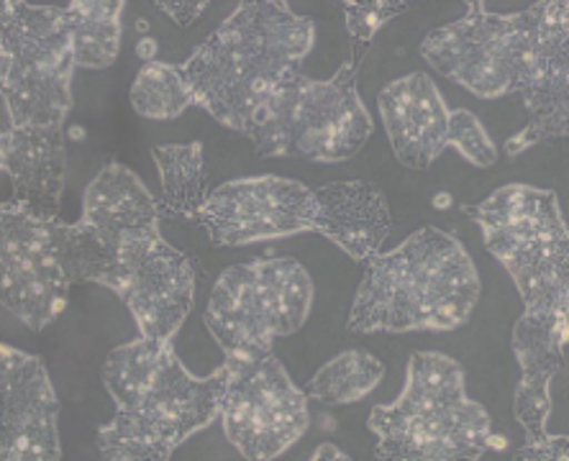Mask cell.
I'll return each mask as SVG.
<instances>
[{"mask_svg":"<svg viewBox=\"0 0 569 461\" xmlns=\"http://www.w3.org/2000/svg\"><path fill=\"white\" fill-rule=\"evenodd\" d=\"M196 221L213 247H247L264 239L313 231L367 262L392 231L388 198L375 182L349 180L321 188L288 178H241L211 190Z\"/></svg>","mask_w":569,"mask_h":461,"instance_id":"obj_1","label":"cell"},{"mask_svg":"<svg viewBox=\"0 0 569 461\" xmlns=\"http://www.w3.org/2000/svg\"><path fill=\"white\" fill-rule=\"evenodd\" d=\"M316 44V21L282 0L239 3L180 67L196 98L216 121L244 133L272 90L300 70Z\"/></svg>","mask_w":569,"mask_h":461,"instance_id":"obj_2","label":"cell"},{"mask_svg":"<svg viewBox=\"0 0 569 461\" xmlns=\"http://www.w3.org/2000/svg\"><path fill=\"white\" fill-rule=\"evenodd\" d=\"M362 264L351 333L455 331L470 321L482 292L470 251L437 226H423Z\"/></svg>","mask_w":569,"mask_h":461,"instance_id":"obj_3","label":"cell"},{"mask_svg":"<svg viewBox=\"0 0 569 461\" xmlns=\"http://www.w3.org/2000/svg\"><path fill=\"white\" fill-rule=\"evenodd\" d=\"M111 264L113 249L86 223L37 216L16 200L0 206V303L27 329H47L72 284H103Z\"/></svg>","mask_w":569,"mask_h":461,"instance_id":"obj_4","label":"cell"},{"mask_svg":"<svg viewBox=\"0 0 569 461\" xmlns=\"http://www.w3.org/2000/svg\"><path fill=\"white\" fill-rule=\"evenodd\" d=\"M367 425L382 461H477L490 451L488 410L467 395L462 364L439 351H416L400 398L375 405Z\"/></svg>","mask_w":569,"mask_h":461,"instance_id":"obj_5","label":"cell"},{"mask_svg":"<svg viewBox=\"0 0 569 461\" xmlns=\"http://www.w3.org/2000/svg\"><path fill=\"white\" fill-rule=\"evenodd\" d=\"M362 60L351 57L331 80H313L292 70L259 108L252 129L259 159H306L333 164L357 157L372 137L375 123L359 98Z\"/></svg>","mask_w":569,"mask_h":461,"instance_id":"obj_6","label":"cell"},{"mask_svg":"<svg viewBox=\"0 0 569 461\" xmlns=\"http://www.w3.org/2000/svg\"><path fill=\"white\" fill-rule=\"evenodd\" d=\"M313 308V280L296 259L264 257L233 264L213 284L203 321L226 359H262L274 339L303 329Z\"/></svg>","mask_w":569,"mask_h":461,"instance_id":"obj_7","label":"cell"},{"mask_svg":"<svg viewBox=\"0 0 569 461\" xmlns=\"http://www.w3.org/2000/svg\"><path fill=\"white\" fill-rule=\"evenodd\" d=\"M229 367L208 377H192L167 351L157 372L137 398L116 408V418L98 431V451L106 461H167L190 435L211 425L221 413Z\"/></svg>","mask_w":569,"mask_h":461,"instance_id":"obj_8","label":"cell"},{"mask_svg":"<svg viewBox=\"0 0 569 461\" xmlns=\"http://www.w3.org/2000/svg\"><path fill=\"white\" fill-rule=\"evenodd\" d=\"M72 37L64 8H0V100L16 126H64L72 111Z\"/></svg>","mask_w":569,"mask_h":461,"instance_id":"obj_9","label":"cell"},{"mask_svg":"<svg viewBox=\"0 0 569 461\" xmlns=\"http://www.w3.org/2000/svg\"><path fill=\"white\" fill-rule=\"evenodd\" d=\"M465 6L462 19L423 37L421 57L426 64L477 98L490 100L516 92L539 21V3L518 13H492L482 0Z\"/></svg>","mask_w":569,"mask_h":461,"instance_id":"obj_10","label":"cell"},{"mask_svg":"<svg viewBox=\"0 0 569 461\" xmlns=\"http://www.w3.org/2000/svg\"><path fill=\"white\" fill-rule=\"evenodd\" d=\"M229 382L221 400L223 433L249 461L284 454L311 425L308 395L292 384L274 354L262 359H226Z\"/></svg>","mask_w":569,"mask_h":461,"instance_id":"obj_11","label":"cell"},{"mask_svg":"<svg viewBox=\"0 0 569 461\" xmlns=\"http://www.w3.org/2000/svg\"><path fill=\"white\" fill-rule=\"evenodd\" d=\"M103 288L129 308L141 337L174 343L196 303V264L167 244L159 229L113 244Z\"/></svg>","mask_w":569,"mask_h":461,"instance_id":"obj_12","label":"cell"},{"mask_svg":"<svg viewBox=\"0 0 569 461\" xmlns=\"http://www.w3.org/2000/svg\"><path fill=\"white\" fill-rule=\"evenodd\" d=\"M516 92L523 100L529 123L506 141L508 157H518L541 141L569 133V3L541 0L539 21L518 74Z\"/></svg>","mask_w":569,"mask_h":461,"instance_id":"obj_13","label":"cell"},{"mask_svg":"<svg viewBox=\"0 0 569 461\" xmlns=\"http://www.w3.org/2000/svg\"><path fill=\"white\" fill-rule=\"evenodd\" d=\"M60 400L39 357L0 347V459L60 461Z\"/></svg>","mask_w":569,"mask_h":461,"instance_id":"obj_14","label":"cell"},{"mask_svg":"<svg viewBox=\"0 0 569 461\" xmlns=\"http://www.w3.org/2000/svg\"><path fill=\"white\" fill-rule=\"evenodd\" d=\"M0 126V167L13 184L16 203L44 218H60L67 133L64 126H16L3 106Z\"/></svg>","mask_w":569,"mask_h":461,"instance_id":"obj_15","label":"cell"},{"mask_svg":"<svg viewBox=\"0 0 569 461\" xmlns=\"http://www.w3.org/2000/svg\"><path fill=\"white\" fill-rule=\"evenodd\" d=\"M485 247L513 277L523 313L569 315V233L482 231Z\"/></svg>","mask_w":569,"mask_h":461,"instance_id":"obj_16","label":"cell"},{"mask_svg":"<svg viewBox=\"0 0 569 461\" xmlns=\"http://www.w3.org/2000/svg\"><path fill=\"white\" fill-rule=\"evenodd\" d=\"M378 106L398 162L429 170L449 147V108L426 72H411L380 90Z\"/></svg>","mask_w":569,"mask_h":461,"instance_id":"obj_17","label":"cell"},{"mask_svg":"<svg viewBox=\"0 0 569 461\" xmlns=\"http://www.w3.org/2000/svg\"><path fill=\"white\" fill-rule=\"evenodd\" d=\"M569 343V315L523 313L513 325V354L521 364V382L516 388L513 413L523 425L526 443L547 439L551 415L549 384L565 367Z\"/></svg>","mask_w":569,"mask_h":461,"instance_id":"obj_18","label":"cell"},{"mask_svg":"<svg viewBox=\"0 0 569 461\" xmlns=\"http://www.w3.org/2000/svg\"><path fill=\"white\" fill-rule=\"evenodd\" d=\"M159 221V203L127 164L108 162L88 184L80 223L93 229L108 247L127 237L154 231Z\"/></svg>","mask_w":569,"mask_h":461,"instance_id":"obj_19","label":"cell"},{"mask_svg":"<svg viewBox=\"0 0 569 461\" xmlns=\"http://www.w3.org/2000/svg\"><path fill=\"white\" fill-rule=\"evenodd\" d=\"M465 213L482 231L500 233H539L567 229L555 190L531 184H503L477 206H465Z\"/></svg>","mask_w":569,"mask_h":461,"instance_id":"obj_20","label":"cell"},{"mask_svg":"<svg viewBox=\"0 0 569 461\" xmlns=\"http://www.w3.org/2000/svg\"><path fill=\"white\" fill-rule=\"evenodd\" d=\"M152 157L162 180V200L159 213L162 218H186L196 221L198 211L206 206L211 188L203 164V144H164L154 147Z\"/></svg>","mask_w":569,"mask_h":461,"instance_id":"obj_21","label":"cell"},{"mask_svg":"<svg viewBox=\"0 0 569 461\" xmlns=\"http://www.w3.org/2000/svg\"><path fill=\"white\" fill-rule=\"evenodd\" d=\"M123 0H72L64 6L74 64L86 70H106L116 62L123 39Z\"/></svg>","mask_w":569,"mask_h":461,"instance_id":"obj_22","label":"cell"},{"mask_svg":"<svg viewBox=\"0 0 569 461\" xmlns=\"http://www.w3.org/2000/svg\"><path fill=\"white\" fill-rule=\"evenodd\" d=\"M382 362L375 359L370 351H341V354L329 359V362L318 369L313 380L308 382L306 395L318 400L326 408L349 405V402H357L365 395H370V392L382 382Z\"/></svg>","mask_w":569,"mask_h":461,"instance_id":"obj_23","label":"cell"},{"mask_svg":"<svg viewBox=\"0 0 569 461\" xmlns=\"http://www.w3.org/2000/svg\"><path fill=\"white\" fill-rule=\"evenodd\" d=\"M133 111L152 121H172L196 106L192 90L180 67L164 62H149L139 70L131 86Z\"/></svg>","mask_w":569,"mask_h":461,"instance_id":"obj_24","label":"cell"},{"mask_svg":"<svg viewBox=\"0 0 569 461\" xmlns=\"http://www.w3.org/2000/svg\"><path fill=\"white\" fill-rule=\"evenodd\" d=\"M170 349L172 343L139 337L137 341H129L111 351V357L103 364V384L116 408H123L129 400L137 398V392L152 380L159 362Z\"/></svg>","mask_w":569,"mask_h":461,"instance_id":"obj_25","label":"cell"},{"mask_svg":"<svg viewBox=\"0 0 569 461\" xmlns=\"http://www.w3.org/2000/svg\"><path fill=\"white\" fill-rule=\"evenodd\" d=\"M345 16H347V29L355 39V57L357 60H365L367 49H370V41L375 33H378L385 23L403 16L408 8L406 0H372V3H355V0H347Z\"/></svg>","mask_w":569,"mask_h":461,"instance_id":"obj_26","label":"cell"},{"mask_svg":"<svg viewBox=\"0 0 569 461\" xmlns=\"http://www.w3.org/2000/svg\"><path fill=\"white\" fill-rule=\"evenodd\" d=\"M449 147H455L475 167H492L498 162V149L490 133L472 111L457 108L449 111Z\"/></svg>","mask_w":569,"mask_h":461,"instance_id":"obj_27","label":"cell"},{"mask_svg":"<svg viewBox=\"0 0 569 461\" xmlns=\"http://www.w3.org/2000/svg\"><path fill=\"white\" fill-rule=\"evenodd\" d=\"M516 461H567L569 439L567 435H547L541 443H526L513 451Z\"/></svg>","mask_w":569,"mask_h":461,"instance_id":"obj_28","label":"cell"},{"mask_svg":"<svg viewBox=\"0 0 569 461\" xmlns=\"http://www.w3.org/2000/svg\"><path fill=\"white\" fill-rule=\"evenodd\" d=\"M157 6H159V11L170 16L178 27H190V23H196L200 16L206 13V8L211 3H206V0H198V3H172V0H157Z\"/></svg>","mask_w":569,"mask_h":461,"instance_id":"obj_29","label":"cell"},{"mask_svg":"<svg viewBox=\"0 0 569 461\" xmlns=\"http://www.w3.org/2000/svg\"><path fill=\"white\" fill-rule=\"evenodd\" d=\"M321 459H333V461H347L351 457H347L345 451H341L339 447H333V443H321L313 454H311V461H321Z\"/></svg>","mask_w":569,"mask_h":461,"instance_id":"obj_30","label":"cell"},{"mask_svg":"<svg viewBox=\"0 0 569 461\" xmlns=\"http://www.w3.org/2000/svg\"><path fill=\"white\" fill-rule=\"evenodd\" d=\"M157 39H152V37H144L137 44V54H139V60L144 62V64H149V62H154V57H157Z\"/></svg>","mask_w":569,"mask_h":461,"instance_id":"obj_31","label":"cell"},{"mask_svg":"<svg viewBox=\"0 0 569 461\" xmlns=\"http://www.w3.org/2000/svg\"><path fill=\"white\" fill-rule=\"evenodd\" d=\"M451 206V196H447V192H439V196H433V208H449Z\"/></svg>","mask_w":569,"mask_h":461,"instance_id":"obj_32","label":"cell"},{"mask_svg":"<svg viewBox=\"0 0 569 461\" xmlns=\"http://www.w3.org/2000/svg\"><path fill=\"white\" fill-rule=\"evenodd\" d=\"M70 137H72V139H78V141H80V139H86V129H80V126H74V129L70 131Z\"/></svg>","mask_w":569,"mask_h":461,"instance_id":"obj_33","label":"cell"},{"mask_svg":"<svg viewBox=\"0 0 569 461\" xmlns=\"http://www.w3.org/2000/svg\"><path fill=\"white\" fill-rule=\"evenodd\" d=\"M137 27H139V31H147V29H149V23H147V21H139Z\"/></svg>","mask_w":569,"mask_h":461,"instance_id":"obj_34","label":"cell"}]
</instances>
